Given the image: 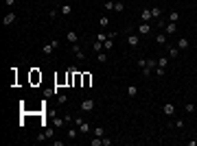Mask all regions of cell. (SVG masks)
<instances>
[{
	"mask_svg": "<svg viewBox=\"0 0 197 146\" xmlns=\"http://www.w3.org/2000/svg\"><path fill=\"white\" fill-rule=\"evenodd\" d=\"M53 135H55V127H46V129L37 135V142H44L46 137H53Z\"/></svg>",
	"mask_w": 197,
	"mask_h": 146,
	"instance_id": "1",
	"label": "cell"
},
{
	"mask_svg": "<svg viewBox=\"0 0 197 146\" xmlns=\"http://www.w3.org/2000/svg\"><path fill=\"white\" fill-rule=\"evenodd\" d=\"M75 124L79 127V133H90V124L83 118H75Z\"/></svg>",
	"mask_w": 197,
	"mask_h": 146,
	"instance_id": "2",
	"label": "cell"
},
{
	"mask_svg": "<svg viewBox=\"0 0 197 146\" xmlns=\"http://www.w3.org/2000/svg\"><path fill=\"white\" fill-rule=\"evenodd\" d=\"M55 48H59V42H57V39H53V42H48L46 46L42 48V53H44V55H53V50H55Z\"/></svg>",
	"mask_w": 197,
	"mask_h": 146,
	"instance_id": "3",
	"label": "cell"
},
{
	"mask_svg": "<svg viewBox=\"0 0 197 146\" xmlns=\"http://www.w3.org/2000/svg\"><path fill=\"white\" fill-rule=\"evenodd\" d=\"M151 29H153V26H151L149 22H140L138 24V35H149Z\"/></svg>",
	"mask_w": 197,
	"mask_h": 146,
	"instance_id": "4",
	"label": "cell"
},
{
	"mask_svg": "<svg viewBox=\"0 0 197 146\" xmlns=\"http://www.w3.org/2000/svg\"><path fill=\"white\" fill-rule=\"evenodd\" d=\"M164 33L166 35H175L177 33V22H166L164 24Z\"/></svg>",
	"mask_w": 197,
	"mask_h": 146,
	"instance_id": "5",
	"label": "cell"
},
{
	"mask_svg": "<svg viewBox=\"0 0 197 146\" xmlns=\"http://www.w3.org/2000/svg\"><path fill=\"white\" fill-rule=\"evenodd\" d=\"M127 44L132 48H138V44H140V37L138 35H134V33H127Z\"/></svg>",
	"mask_w": 197,
	"mask_h": 146,
	"instance_id": "6",
	"label": "cell"
},
{
	"mask_svg": "<svg viewBox=\"0 0 197 146\" xmlns=\"http://www.w3.org/2000/svg\"><path fill=\"white\" fill-rule=\"evenodd\" d=\"M15 20H18V15H15L13 11H11V13H7V15L2 18V24H4V26H9V24H13Z\"/></svg>",
	"mask_w": 197,
	"mask_h": 146,
	"instance_id": "7",
	"label": "cell"
},
{
	"mask_svg": "<svg viewBox=\"0 0 197 146\" xmlns=\"http://www.w3.org/2000/svg\"><path fill=\"white\" fill-rule=\"evenodd\" d=\"M92 109H94V100L92 98H86L81 103V111H92Z\"/></svg>",
	"mask_w": 197,
	"mask_h": 146,
	"instance_id": "8",
	"label": "cell"
},
{
	"mask_svg": "<svg viewBox=\"0 0 197 146\" xmlns=\"http://www.w3.org/2000/svg\"><path fill=\"white\" fill-rule=\"evenodd\" d=\"M162 114H164V116H173V114H175V105H171V103L162 105Z\"/></svg>",
	"mask_w": 197,
	"mask_h": 146,
	"instance_id": "9",
	"label": "cell"
},
{
	"mask_svg": "<svg viewBox=\"0 0 197 146\" xmlns=\"http://www.w3.org/2000/svg\"><path fill=\"white\" fill-rule=\"evenodd\" d=\"M177 55H180V48H177V46H169V48H166V57H169V59H175Z\"/></svg>",
	"mask_w": 197,
	"mask_h": 146,
	"instance_id": "10",
	"label": "cell"
},
{
	"mask_svg": "<svg viewBox=\"0 0 197 146\" xmlns=\"http://www.w3.org/2000/svg\"><path fill=\"white\" fill-rule=\"evenodd\" d=\"M72 53L77 55V59H86V55H83V50H81L79 44H72Z\"/></svg>",
	"mask_w": 197,
	"mask_h": 146,
	"instance_id": "11",
	"label": "cell"
},
{
	"mask_svg": "<svg viewBox=\"0 0 197 146\" xmlns=\"http://www.w3.org/2000/svg\"><path fill=\"white\" fill-rule=\"evenodd\" d=\"M188 46H190V42H188L186 37H180V39H177V48H180V50H186Z\"/></svg>",
	"mask_w": 197,
	"mask_h": 146,
	"instance_id": "12",
	"label": "cell"
},
{
	"mask_svg": "<svg viewBox=\"0 0 197 146\" xmlns=\"http://www.w3.org/2000/svg\"><path fill=\"white\" fill-rule=\"evenodd\" d=\"M66 39H68L70 44H77L79 42V35H77L75 31H68V33H66Z\"/></svg>",
	"mask_w": 197,
	"mask_h": 146,
	"instance_id": "13",
	"label": "cell"
},
{
	"mask_svg": "<svg viewBox=\"0 0 197 146\" xmlns=\"http://www.w3.org/2000/svg\"><path fill=\"white\" fill-rule=\"evenodd\" d=\"M140 18H142V22H149V20H153V15H151V9H142Z\"/></svg>",
	"mask_w": 197,
	"mask_h": 146,
	"instance_id": "14",
	"label": "cell"
},
{
	"mask_svg": "<svg viewBox=\"0 0 197 146\" xmlns=\"http://www.w3.org/2000/svg\"><path fill=\"white\" fill-rule=\"evenodd\" d=\"M127 96H129V98H136V96H138V87H136V85H129V87H127Z\"/></svg>",
	"mask_w": 197,
	"mask_h": 146,
	"instance_id": "15",
	"label": "cell"
},
{
	"mask_svg": "<svg viewBox=\"0 0 197 146\" xmlns=\"http://www.w3.org/2000/svg\"><path fill=\"white\" fill-rule=\"evenodd\" d=\"M59 13H61V15H70V13H72V4H61Z\"/></svg>",
	"mask_w": 197,
	"mask_h": 146,
	"instance_id": "16",
	"label": "cell"
},
{
	"mask_svg": "<svg viewBox=\"0 0 197 146\" xmlns=\"http://www.w3.org/2000/svg\"><path fill=\"white\" fill-rule=\"evenodd\" d=\"M92 133H94L97 137H103V135H105V129H103V127H94V129H92Z\"/></svg>",
	"mask_w": 197,
	"mask_h": 146,
	"instance_id": "17",
	"label": "cell"
},
{
	"mask_svg": "<svg viewBox=\"0 0 197 146\" xmlns=\"http://www.w3.org/2000/svg\"><path fill=\"white\" fill-rule=\"evenodd\" d=\"M103 48H105V50H112V48H114V39H112V37H108V39L103 42Z\"/></svg>",
	"mask_w": 197,
	"mask_h": 146,
	"instance_id": "18",
	"label": "cell"
},
{
	"mask_svg": "<svg viewBox=\"0 0 197 146\" xmlns=\"http://www.w3.org/2000/svg\"><path fill=\"white\" fill-rule=\"evenodd\" d=\"M166 65H169V57H160V59H158V68H164L166 70Z\"/></svg>",
	"mask_w": 197,
	"mask_h": 146,
	"instance_id": "19",
	"label": "cell"
},
{
	"mask_svg": "<svg viewBox=\"0 0 197 146\" xmlns=\"http://www.w3.org/2000/svg\"><path fill=\"white\" fill-rule=\"evenodd\" d=\"M90 83H92V76H90V74H83V81H81V87H90Z\"/></svg>",
	"mask_w": 197,
	"mask_h": 146,
	"instance_id": "20",
	"label": "cell"
},
{
	"mask_svg": "<svg viewBox=\"0 0 197 146\" xmlns=\"http://www.w3.org/2000/svg\"><path fill=\"white\" fill-rule=\"evenodd\" d=\"M169 22H180V13L177 11H171V13H169Z\"/></svg>",
	"mask_w": 197,
	"mask_h": 146,
	"instance_id": "21",
	"label": "cell"
},
{
	"mask_svg": "<svg viewBox=\"0 0 197 146\" xmlns=\"http://www.w3.org/2000/svg\"><path fill=\"white\" fill-rule=\"evenodd\" d=\"M92 48L97 50V53H101L103 50V42H99V39H94V44H92Z\"/></svg>",
	"mask_w": 197,
	"mask_h": 146,
	"instance_id": "22",
	"label": "cell"
},
{
	"mask_svg": "<svg viewBox=\"0 0 197 146\" xmlns=\"http://www.w3.org/2000/svg\"><path fill=\"white\" fill-rule=\"evenodd\" d=\"M156 42L160 44V46H162V44H166V33H164V35H156Z\"/></svg>",
	"mask_w": 197,
	"mask_h": 146,
	"instance_id": "23",
	"label": "cell"
},
{
	"mask_svg": "<svg viewBox=\"0 0 197 146\" xmlns=\"http://www.w3.org/2000/svg\"><path fill=\"white\" fill-rule=\"evenodd\" d=\"M147 68L156 70V68H158V61H156V59H147Z\"/></svg>",
	"mask_w": 197,
	"mask_h": 146,
	"instance_id": "24",
	"label": "cell"
},
{
	"mask_svg": "<svg viewBox=\"0 0 197 146\" xmlns=\"http://www.w3.org/2000/svg\"><path fill=\"white\" fill-rule=\"evenodd\" d=\"M97 59H99V63H105V61H108V55H105V53H99Z\"/></svg>",
	"mask_w": 197,
	"mask_h": 146,
	"instance_id": "25",
	"label": "cell"
},
{
	"mask_svg": "<svg viewBox=\"0 0 197 146\" xmlns=\"http://www.w3.org/2000/svg\"><path fill=\"white\" fill-rule=\"evenodd\" d=\"M64 124H66V120H59V118H57V120L53 122V127H55V129H61Z\"/></svg>",
	"mask_w": 197,
	"mask_h": 146,
	"instance_id": "26",
	"label": "cell"
},
{
	"mask_svg": "<svg viewBox=\"0 0 197 146\" xmlns=\"http://www.w3.org/2000/svg\"><path fill=\"white\" fill-rule=\"evenodd\" d=\"M151 15H153V18H160V9H158V7H151Z\"/></svg>",
	"mask_w": 197,
	"mask_h": 146,
	"instance_id": "27",
	"label": "cell"
},
{
	"mask_svg": "<svg viewBox=\"0 0 197 146\" xmlns=\"http://www.w3.org/2000/svg\"><path fill=\"white\" fill-rule=\"evenodd\" d=\"M31 81H33V83L42 81V74H37V72H33V74H31Z\"/></svg>",
	"mask_w": 197,
	"mask_h": 146,
	"instance_id": "28",
	"label": "cell"
},
{
	"mask_svg": "<svg viewBox=\"0 0 197 146\" xmlns=\"http://www.w3.org/2000/svg\"><path fill=\"white\" fill-rule=\"evenodd\" d=\"M99 24L103 26V29H105V26H110V18H101V20H99Z\"/></svg>",
	"mask_w": 197,
	"mask_h": 146,
	"instance_id": "29",
	"label": "cell"
},
{
	"mask_svg": "<svg viewBox=\"0 0 197 146\" xmlns=\"http://www.w3.org/2000/svg\"><path fill=\"white\" fill-rule=\"evenodd\" d=\"M66 100H68V96H66V94H59V96H57V103H59V105H64Z\"/></svg>",
	"mask_w": 197,
	"mask_h": 146,
	"instance_id": "30",
	"label": "cell"
},
{
	"mask_svg": "<svg viewBox=\"0 0 197 146\" xmlns=\"http://www.w3.org/2000/svg\"><path fill=\"white\" fill-rule=\"evenodd\" d=\"M123 9H125V4H123V2H114V11H118V13H121Z\"/></svg>",
	"mask_w": 197,
	"mask_h": 146,
	"instance_id": "31",
	"label": "cell"
},
{
	"mask_svg": "<svg viewBox=\"0 0 197 146\" xmlns=\"http://www.w3.org/2000/svg\"><path fill=\"white\" fill-rule=\"evenodd\" d=\"M77 135H79V131H75V129H68V137H70V140H75Z\"/></svg>",
	"mask_w": 197,
	"mask_h": 146,
	"instance_id": "32",
	"label": "cell"
},
{
	"mask_svg": "<svg viewBox=\"0 0 197 146\" xmlns=\"http://www.w3.org/2000/svg\"><path fill=\"white\" fill-rule=\"evenodd\" d=\"M110 35H108V33H99V35H97V39H99V42H105V39H108Z\"/></svg>",
	"mask_w": 197,
	"mask_h": 146,
	"instance_id": "33",
	"label": "cell"
},
{
	"mask_svg": "<svg viewBox=\"0 0 197 146\" xmlns=\"http://www.w3.org/2000/svg\"><path fill=\"white\" fill-rule=\"evenodd\" d=\"M184 109H186L188 114H193V111H195V105H190V103H186V105H184Z\"/></svg>",
	"mask_w": 197,
	"mask_h": 146,
	"instance_id": "34",
	"label": "cell"
},
{
	"mask_svg": "<svg viewBox=\"0 0 197 146\" xmlns=\"http://www.w3.org/2000/svg\"><path fill=\"white\" fill-rule=\"evenodd\" d=\"M105 9H108V11H114V2H112V0H108V2H105Z\"/></svg>",
	"mask_w": 197,
	"mask_h": 146,
	"instance_id": "35",
	"label": "cell"
},
{
	"mask_svg": "<svg viewBox=\"0 0 197 146\" xmlns=\"http://www.w3.org/2000/svg\"><path fill=\"white\" fill-rule=\"evenodd\" d=\"M153 72H156V74H158V76H164V72H166V70H164V68H156Z\"/></svg>",
	"mask_w": 197,
	"mask_h": 146,
	"instance_id": "36",
	"label": "cell"
},
{
	"mask_svg": "<svg viewBox=\"0 0 197 146\" xmlns=\"http://www.w3.org/2000/svg\"><path fill=\"white\" fill-rule=\"evenodd\" d=\"M151 72H153V70H151V68H142V76H145V78H147V76L151 74Z\"/></svg>",
	"mask_w": 197,
	"mask_h": 146,
	"instance_id": "37",
	"label": "cell"
},
{
	"mask_svg": "<svg viewBox=\"0 0 197 146\" xmlns=\"http://www.w3.org/2000/svg\"><path fill=\"white\" fill-rule=\"evenodd\" d=\"M173 124H175V129H184V122H182V120H175Z\"/></svg>",
	"mask_w": 197,
	"mask_h": 146,
	"instance_id": "38",
	"label": "cell"
},
{
	"mask_svg": "<svg viewBox=\"0 0 197 146\" xmlns=\"http://www.w3.org/2000/svg\"><path fill=\"white\" fill-rule=\"evenodd\" d=\"M138 65L140 68H147V59H138Z\"/></svg>",
	"mask_w": 197,
	"mask_h": 146,
	"instance_id": "39",
	"label": "cell"
},
{
	"mask_svg": "<svg viewBox=\"0 0 197 146\" xmlns=\"http://www.w3.org/2000/svg\"><path fill=\"white\" fill-rule=\"evenodd\" d=\"M103 146H112V140L105 137V135H103Z\"/></svg>",
	"mask_w": 197,
	"mask_h": 146,
	"instance_id": "40",
	"label": "cell"
},
{
	"mask_svg": "<svg viewBox=\"0 0 197 146\" xmlns=\"http://www.w3.org/2000/svg\"><path fill=\"white\" fill-rule=\"evenodd\" d=\"M4 4H7V7H13V4H15V0H4Z\"/></svg>",
	"mask_w": 197,
	"mask_h": 146,
	"instance_id": "41",
	"label": "cell"
}]
</instances>
